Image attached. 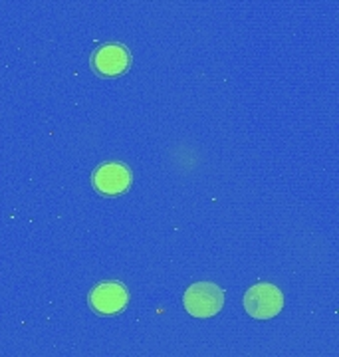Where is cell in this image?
Here are the masks:
<instances>
[{"mask_svg":"<svg viewBox=\"0 0 339 357\" xmlns=\"http://www.w3.org/2000/svg\"><path fill=\"white\" fill-rule=\"evenodd\" d=\"M183 304L193 318H213L225 306V292L216 284L199 282L185 292Z\"/></svg>","mask_w":339,"mask_h":357,"instance_id":"6da1fadb","label":"cell"},{"mask_svg":"<svg viewBox=\"0 0 339 357\" xmlns=\"http://www.w3.org/2000/svg\"><path fill=\"white\" fill-rule=\"evenodd\" d=\"M244 307L256 319L276 318L284 307V296L272 284H256L244 296Z\"/></svg>","mask_w":339,"mask_h":357,"instance_id":"7a4b0ae2","label":"cell"},{"mask_svg":"<svg viewBox=\"0 0 339 357\" xmlns=\"http://www.w3.org/2000/svg\"><path fill=\"white\" fill-rule=\"evenodd\" d=\"M91 66L103 77L121 76L131 66V54L121 44H105L91 56Z\"/></svg>","mask_w":339,"mask_h":357,"instance_id":"5b68a950","label":"cell"},{"mask_svg":"<svg viewBox=\"0 0 339 357\" xmlns=\"http://www.w3.org/2000/svg\"><path fill=\"white\" fill-rule=\"evenodd\" d=\"M131 181H133V175L129 167L121 163H103L93 171V177H91L96 191L105 197L123 195L131 187Z\"/></svg>","mask_w":339,"mask_h":357,"instance_id":"3957f363","label":"cell"},{"mask_svg":"<svg viewBox=\"0 0 339 357\" xmlns=\"http://www.w3.org/2000/svg\"><path fill=\"white\" fill-rule=\"evenodd\" d=\"M127 302H129V294L126 286L119 282H103L89 294V306L101 316L119 314L127 306Z\"/></svg>","mask_w":339,"mask_h":357,"instance_id":"277c9868","label":"cell"}]
</instances>
